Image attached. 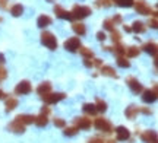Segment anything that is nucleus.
Masks as SVG:
<instances>
[{"label": "nucleus", "mask_w": 158, "mask_h": 143, "mask_svg": "<svg viewBox=\"0 0 158 143\" xmlns=\"http://www.w3.org/2000/svg\"><path fill=\"white\" fill-rule=\"evenodd\" d=\"M92 13V9L89 6H85V5H75L70 15H72V19H78V21H82L85 18H88Z\"/></svg>", "instance_id": "1"}, {"label": "nucleus", "mask_w": 158, "mask_h": 143, "mask_svg": "<svg viewBox=\"0 0 158 143\" xmlns=\"http://www.w3.org/2000/svg\"><path fill=\"white\" fill-rule=\"evenodd\" d=\"M41 42H43V46H45L51 51L57 48V38L54 37V34H51L48 31H44L41 34Z\"/></svg>", "instance_id": "2"}, {"label": "nucleus", "mask_w": 158, "mask_h": 143, "mask_svg": "<svg viewBox=\"0 0 158 143\" xmlns=\"http://www.w3.org/2000/svg\"><path fill=\"white\" fill-rule=\"evenodd\" d=\"M92 124H94V127H95L97 130H100V132H102V133H111L113 132V126H111V123H110L108 120H106V118H102V117L95 118Z\"/></svg>", "instance_id": "3"}, {"label": "nucleus", "mask_w": 158, "mask_h": 143, "mask_svg": "<svg viewBox=\"0 0 158 143\" xmlns=\"http://www.w3.org/2000/svg\"><path fill=\"white\" fill-rule=\"evenodd\" d=\"M48 114H50V108H48L47 105H44V107L41 108V111H40V114L35 117L34 123L38 127H45L47 123H48Z\"/></svg>", "instance_id": "4"}, {"label": "nucleus", "mask_w": 158, "mask_h": 143, "mask_svg": "<svg viewBox=\"0 0 158 143\" xmlns=\"http://www.w3.org/2000/svg\"><path fill=\"white\" fill-rule=\"evenodd\" d=\"M41 98H43V101L45 104H57L66 98V93H63V92H54V93H51V92H48V93L43 95Z\"/></svg>", "instance_id": "5"}, {"label": "nucleus", "mask_w": 158, "mask_h": 143, "mask_svg": "<svg viewBox=\"0 0 158 143\" xmlns=\"http://www.w3.org/2000/svg\"><path fill=\"white\" fill-rule=\"evenodd\" d=\"M157 83H154V88L152 89H143L142 92V101L147 104H152L155 102V99H157Z\"/></svg>", "instance_id": "6"}, {"label": "nucleus", "mask_w": 158, "mask_h": 143, "mask_svg": "<svg viewBox=\"0 0 158 143\" xmlns=\"http://www.w3.org/2000/svg\"><path fill=\"white\" fill-rule=\"evenodd\" d=\"M126 83H127V86L130 88V91L133 92V93H136V95H139V93L143 92V86H142V83L136 79V77H133V76L127 77V79H126Z\"/></svg>", "instance_id": "7"}, {"label": "nucleus", "mask_w": 158, "mask_h": 143, "mask_svg": "<svg viewBox=\"0 0 158 143\" xmlns=\"http://www.w3.org/2000/svg\"><path fill=\"white\" fill-rule=\"evenodd\" d=\"M133 6H135L136 12L141 13V15H151V13H152L151 6L148 5L145 0H136V2H133Z\"/></svg>", "instance_id": "8"}, {"label": "nucleus", "mask_w": 158, "mask_h": 143, "mask_svg": "<svg viewBox=\"0 0 158 143\" xmlns=\"http://www.w3.org/2000/svg\"><path fill=\"white\" fill-rule=\"evenodd\" d=\"M63 47L70 53H76L79 50V47H81V40H79L78 37H72V38H69V40L64 41Z\"/></svg>", "instance_id": "9"}, {"label": "nucleus", "mask_w": 158, "mask_h": 143, "mask_svg": "<svg viewBox=\"0 0 158 143\" xmlns=\"http://www.w3.org/2000/svg\"><path fill=\"white\" fill-rule=\"evenodd\" d=\"M32 91V86L28 80H21L15 88V93L16 95H28L29 92Z\"/></svg>", "instance_id": "10"}, {"label": "nucleus", "mask_w": 158, "mask_h": 143, "mask_svg": "<svg viewBox=\"0 0 158 143\" xmlns=\"http://www.w3.org/2000/svg\"><path fill=\"white\" fill-rule=\"evenodd\" d=\"M91 126H92V120L88 118V117H85V115L75 118V127H78L81 130H88Z\"/></svg>", "instance_id": "11"}, {"label": "nucleus", "mask_w": 158, "mask_h": 143, "mask_svg": "<svg viewBox=\"0 0 158 143\" xmlns=\"http://www.w3.org/2000/svg\"><path fill=\"white\" fill-rule=\"evenodd\" d=\"M54 13H56V16L59 18V19H63V21H72L70 12L66 10V9H63L60 5L54 6Z\"/></svg>", "instance_id": "12"}, {"label": "nucleus", "mask_w": 158, "mask_h": 143, "mask_svg": "<svg viewBox=\"0 0 158 143\" xmlns=\"http://www.w3.org/2000/svg\"><path fill=\"white\" fill-rule=\"evenodd\" d=\"M113 130L116 132V134H117V140H118V142L127 140V139L130 137V132L126 129V127H123V126H118V127H116V129H113Z\"/></svg>", "instance_id": "13"}, {"label": "nucleus", "mask_w": 158, "mask_h": 143, "mask_svg": "<svg viewBox=\"0 0 158 143\" xmlns=\"http://www.w3.org/2000/svg\"><path fill=\"white\" fill-rule=\"evenodd\" d=\"M141 137L147 143H157V132L155 130H147L141 134Z\"/></svg>", "instance_id": "14"}, {"label": "nucleus", "mask_w": 158, "mask_h": 143, "mask_svg": "<svg viewBox=\"0 0 158 143\" xmlns=\"http://www.w3.org/2000/svg\"><path fill=\"white\" fill-rule=\"evenodd\" d=\"M16 121H19V123H22L23 126H28V124H32L35 121V115H31V114H19L15 118Z\"/></svg>", "instance_id": "15"}, {"label": "nucleus", "mask_w": 158, "mask_h": 143, "mask_svg": "<svg viewBox=\"0 0 158 143\" xmlns=\"http://www.w3.org/2000/svg\"><path fill=\"white\" fill-rule=\"evenodd\" d=\"M9 130H10V132H13V133H18V134H21V133L25 132V126H23L22 123H19V121L13 120L10 124H9Z\"/></svg>", "instance_id": "16"}, {"label": "nucleus", "mask_w": 158, "mask_h": 143, "mask_svg": "<svg viewBox=\"0 0 158 143\" xmlns=\"http://www.w3.org/2000/svg\"><path fill=\"white\" fill-rule=\"evenodd\" d=\"M143 51L149 53V54H152L154 57H157V42H154V41H148L143 44Z\"/></svg>", "instance_id": "17"}, {"label": "nucleus", "mask_w": 158, "mask_h": 143, "mask_svg": "<svg viewBox=\"0 0 158 143\" xmlns=\"http://www.w3.org/2000/svg\"><path fill=\"white\" fill-rule=\"evenodd\" d=\"M51 22H53V19L48 15H41L37 19V25H38L40 28H47L48 25H51Z\"/></svg>", "instance_id": "18"}, {"label": "nucleus", "mask_w": 158, "mask_h": 143, "mask_svg": "<svg viewBox=\"0 0 158 143\" xmlns=\"http://www.w3.org/2000/svg\"><path fill=\"white\" fill-rule=\"evenodd\" d=\"M5 107H6V111H12V109H15L18 107V99L15 97H7L6 95L5 98Z\"/></svg>", "instance_id": "19"}, {"label": "nucleus", "mask_w": 158, "mask_h": 143, "mask_svg": "<svg viewBox=\"0 0 158 143\" xmlns=\"http://www.w3.org/2000/svg\"><path fill=\"white\" fill-rule=\"evenodd\" d=\"M130 28H132V32H135V34H143V32L147 31L145 23L141 22V21H135V22H133V25H132Z\"/></svg>", "instance_id": "20"}, {"label": "nucleus", "mask_w": 158, "mask_h": 143, "mask_svg": "<svg viewBox=\"0 0 158 143\" xmlns=\"http://www.w3.org/2000/svg\"><path fill=\"white\" fill-rule=\"evenodd\" d=\"M100 69H101V73L104 74V76L113 77V79H117V77H118V74L116 73V70H114L111 66H101Z\"/></svg>", "instance_id": "21"}, {"label": "nucleus", "mask_w": 158, "mask_h": 143, "mask_svg": "<svg viewBox=\"0 0 158 143\" xmlns=\"http://www.w3.org/2000/svg\"><path fill=\"white\" fill-rule=\"evenodd\" d=\"M51 92V83L50 82H43V83H40L38 88H37V93L38 95H45V93H48Z\"/></svg>", "instance_id": "22"}, {"label": "nucleus", "mask_w": 158, "mask_h": 143, "mask_svg": "<svg viewBox=\"0 0 158 143\" xmlns=\"http://www.w3.org/2000/svg\"><path fill=\"white\" fill-rule=\"evenodd\" d=\"M139 53H141L139 47L132 46V47H127V48H126V51H124V56H126L127 58H133V57H138V56H139Z\"/></svg>", "instance_id": "23"}, {"label": "nucleus", "mask_w": 158, "mask_h": 143, "mask_svg": "<svg viewBox=\"0 0 158 143\" xmlns=\"http://www.w3.org/2000/svg\"><path fill=\"white\" fill-rule=\"evenodd\" d=\"M138 113H139V108H138L136 105H129V107L126 108V111H124V114H126V117H127V118H130V120H133V118H136V115H138Z\"/></svg>", "instance_id": "24"}, {"label": "nucleus", "mask_w": 158, "mask_h": 143, "mask_svg": "<svg viewBox=\"0 0 158 143\" xmlns=\"http://www.w3.org/2000/svg\"><path fill=\"white\" fill-rule=\"evenodd\" d=\"M72 29L75 31V34L81 35V37H84V35L86 34V26H85L82 22H75L73 25H72Z\"/></svg>", "instance_id": "25"}, {"label": "nucleus", "mask_w": 158, "mask_h": 143, "mask_svg": "<svg viewBox=\"0 0 158 143\" xmlns=\"http://www.w3.org/2000/svg\"><path fill=\"white\" fill-rule=\"evenodd\" d=\"M10 13H12V16H15V18H18V16H21L23 13V6L22 5H13L10 7Z\"/></svg>", "instance_id": "26"}, {"label": "nucleus", "mask_w": 158, "mask_h": 143, "mask_svg": "<svg viewBox=\"0 0 158 143\" xmlns=\"http://www.w3.org/2000/svg\"><path fill=\"white\" fill-rule=\"evenodd\" d=\"M82 109H84V113H85V114H88V115H94V114L97 113L95 105H94V104H84V107H82Z\"/></svg>", "instance_id": "27"}, {"label": "nucleus", "mask_w": 158, "mask_h": 143, "mask_svg": "<svg viewBox=\"0 0 158 143\" xmlns=\"http://www.w3.org/2000/svg\"><path fill=\"white\" fill-rule=\"evenodd\" d=\"M78 51H81V54L84 56V58H92L94 57V53H92V50H89L88 47H79Z\"/></svg>", "instance_id": "28"}, {"label": "nucleus", "mask_w": 158, "mask_h": 143, "mask_svg": "<svg viewBox=\"0 0 158 143\" xmlns=\"http://www.w3.org/2000/svg\"><path fill=\"white\" fill-rule=\"evenodd\" d=\"M117 64L120 66V67H123V69H129L130 67V62L124 57V56H118L117 57Z\"/></svg>", "instance_id": "29"}, {"label": "nucleus", "mask_w": 158, "mask_h": 143, "mask_svg": "<svg viewBox=\"0 0 158 143\" xmlns=\"http://www.w3.org/2000/svg\"><path fill=\"white\" fill-rule=\"evenodd\" d=\"M94 105H95V109H97V111H100V113H104V111H107V104L104 102L102 99H100V98L97 99V102L94 104Z\"/></svg>", "instance_id": "30"}, {"label": "nucleus", "mask_w": 158, "mask_h": 143, "mask_svg": "<svg viewBox=\"0 0 158 143\" xmlns=\"http://www.w3.org/2000/svg\"><path fill=\"white\" fill-rule=\"evenodd\" d=\"M78 127H64V134H66V136H69V137H72V136H76V134H78Z\"/></svg>", "instance_id": "31"}, {"label": "nucleus", "mask_w": 158, "mask_h": 143, "mask_svg": "<svg viewBox=\"0 0 158 143\" xmlns=\"http://www.w3.org/2000/svg\"><path fill=\"white\" fill-rule=\"evenodd\" d=\"M116 46L113 47L114 48V53L117 54V56H124V51H126V47L124 46H122L120 42H114Z\"/></svg>", "instance_id": "32"}, {"label": "nucleus", "mask_w": 158, "mask_h": 143, "mask_svg": "<svg viewBox=\"0 0 158 143\" xmlns=\"http://www.w3.org/2000/svg\"><path fill=\"white\" fill-rule=\"evenodd\" d=\"M111 2H116V5L122 6V7H130V6H133L135 0H111Z\"/></svg>", "instance_id": "33"}, {"label": "nucleus", "mask_w": 158, "mask_h": 143, "mask_svg": "<svg viewBox=\"0 0 158 143\" xmlns=\"http://www.w3.org/2000/svg\"><path fill=\"white\" fill-rule=\"evenodd\" d=\"M111 5H113L111 0H95V6L98 7H110Z\"/></svg>", "instance_id": "34"}, {"label": "nucleus", "mask_w": 158, "mask_h": 143, "mask_svg": "<svg viewBox=\"0 0 158 143\" xmlns=\"http://www.w3.org/2000/svg\"><path fill=\"white\" fill-rule=\"evenodd\" d=\"M120 38H122V34L118 32L117 29H113L111 31V40H113V42H120Z\"/></svg>", "instance_id": "35"}, {"label": "nucleus", "mask_w": 158, "mask_h": 143, "mask_svg": "<svg viewBox=\"0 0 158 143\" xmlns=\"http://www.w3.org/2000/svg\"><path fill=\"white\" fill-rule=\"evenodd\" d=\"M102 26H104V29H107V31H113L114 23L111 22V19H106V21L102 22Z\"/></svg>", "instance_id": "36"}, {"label": "nucleus", "mask_w": 158, "mask_h": 143, "mask_svg": "<svg viewBox=\"0 0 158 143\" xmlns=\"http://www.w3.org/2000/svg\"><path fill=\"white\" fill-rule=\"evenodd\" d=\"M53 123H54L56 127H60V129H64V127H66V121L63 120V118H54Z\"/></svg>", "instance_id": "37"}, {"label": "nucleus", "mask_w": 158, "mask_h": 143, "mask_svg": "<svg viewBox=\"0 0 158 143\" xmlns=\"http://www.w3.org/2000/svg\"><path fill=\"white\" fill-rule=\"evenodd\" d=\"M111 22H113L114 25H120V23L123 22V18H122V15H114L113 19H111Z\"/></svg>", "instance_id": "38"}, {"label": "nucleus", "mask_w": 158, "mask_h": 143, "mask_svg": "<svg viewBox=\"0 0 158 143\" xmlns=\"http://www.w3.org/2000/svg\"><path fill=\"white\" fill-rule=\"evenodd\" d=\"M6 77H7V72H6L5 67H2V66H0V83H2Z\"/></svg>", "instance_id": "39"}, {"label": "nucleus", "mask_w": 158, "mask_h": 143, "mask_svg": "<svg viewBox=\"0 0 158 143\" xmlns=\"http://www.w3.org/2000/svg\"><path fill=\"white\" fill-rule=\"evenodd\" d=\"M148 25H149L151 28L157 29V26H158V21H157V18H154V16H152V19H149V21H148Z\"/></svg>", "instance_id": "40"}, {"label": "nucleus", "mask_w": 158, "mask_h": 143, "mask_svg": "<svg viewBox=\"0 0 158 143\" xmlns=\"http://www.w3.org/2000/svg\"><path fill=\"white\" fill-rule=\"evenodd\" d=\"M106 38H107V35H106V32H104V31L97 32V40H98V41H104Z\"/></svg>", "instance_id": "41"}, {"label": "nucleus", "mask_w": 158, "mask_h": 143, "mask_svg": "<svg viewBox=\"0 0 158 143\" xmlns=\"http://www.w3.org/2000/svg\"><path fill=\"white\" fill-rule=\"evenodd\" d=\"M84 66L88 67V69H91V67H92V60H91V58H84Z\"/></svg>", "instance_id": "42"}, {"label": "nucleus", "mask_w": 158, "mask_h": 143, "mask_svg": "<svg viewBox=\"0 0 158 143\" xmlns=\"http://www.w3.org/2000/svg\"><path fill=\"white\" fill-rule=\"evenodd\" d=\"M88 143H104V140L100 137H91L89 140H88Z\"/></svg>", "instance_id": "43"}, {"label": "nucleus", "mask_w": 158, "mask_h": 143, "mask_svg": "<svg viewBox=\"0 0 158 143\" xmlns=\"http://www.w3.org/2000/svg\"><path fill=\"white\" fill-rule=\"evenodd\" d=\"M92 66H95V67H101L102 62L100 60V58H95V60H92Z\"/></svg>", "instance_id": "44"}, {"label": "nucleus", "mask_w": 158, "mask_h": 143, "mask_svg": "<svg viewBox=\"0 0 158 143\" xmlns=\"http://www.w3.org/2000/svg\"><path fill=\"white\" fill-rule=\"evenodd\" d=\"M7 2L9 0H0V9H6L7 7Z\"/></svg>", "instance_id": "45"}, {"label": "nucleus", "mask_w": 158, "mask_h": 143, "mask_svg": "<svg viewBox=\"0 0 158 143\" xmlns=\"http://www.w3.org/2000/svg\"><path fill=\"white\" fill-rule=\"evenodd\" d=\"M139 111H141V113H143V114H147V115L152 114V111H151V109H148V108H139Z\"/></svg>", "instance_id": "46"}, {"label": "nucleus", "mask_w": 158, "mask_h": 143, "mask_svg": "<svg viewBox=\"0 0 158 143\" xmlns=\"http://www.w3.org/2000/svg\"><path fill=\"white\" fill-rule=\"evenodd\" d=\"M5 98H6V93L2 91V89H0V99H5Z\"/></svg>", "instance_id": "47"}, {"label": "nucleus", "mask_w": 158, "mask_h": 143, "mask_svg": "<svg viewBox=\"0 0 158 143\" xmlns=\"http://www.w3.org/2000/svg\"><path fill=\"white\" fill-rule=\"evenodd\" d=\"M124 31H126V32H132V28L127 26V25H124Z\"/></svg>", "instance_id": "48"}, {"label": "nucleus", "mask_w": 158, "mask_h": 143, "mask_svg": "<svg viewBox=\"0 0 158 143\" xmlns=\"http://www.w3.org/2000/svg\"><path fill=\"white\" fill-rule=\"evenodd\" d=\"M3 63H5V56L0 54V64H3Z\"/></svg>", "instance_id": "49"}, {"label": "nucleus", "mask_w": 158, "mask_h": 143, "mask_svg": "<svg viewBox=\"0 0 158 143\" xmlns=\"http://www.w3.org/2000/svg\"><path fill=\"white\" fill-rule=\"evenodd\" d=\"M104 143H116V140H111V139H108V140H104Z\"/></svg>", "instance_id": "50"}, {"label": "nucleus", "mask_w": 158, "mask_h": 143, "mask_svg": "<svg viewBox=\"0 0 158 143\" xmlns=\"http://www.w3.org/2000/svg\"><path fill=\"white\" fill-rule=\"evenodd\" d=\"M48 2H54V0H48Z\"/></svg>", "instance_id": "51"}, {"label": "nucleus", "mask_w": 158, "mask_h": 143, "mask_svg": "<svg viewBox=\"0 0 158 143\" xmlns=\"http://www.w3.org/2000/svg\"><path fill=\"white\" fill-rule=\"evenodd\" d=\"M0 22H2V16H0Z\"/></svg>", "instance_id": "52"}]
</instances>
